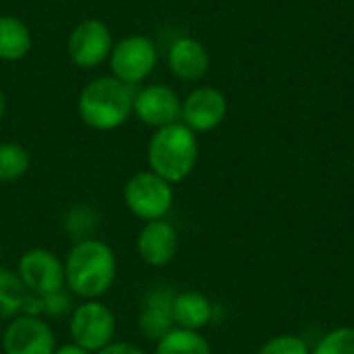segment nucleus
<instances>
[{
	"label": "nucleus",
	"mask_w": 354,
	"mask_h": 354,
	"mask_svg": "<svg viewBox=\"0 0 354 354\" xmlns=\"http://www.w3.org/2000/svg\"><path fill=\"white\" fill-rule=\"evenodd\" d=\"M199 158L197 135L183 122L156 129L147 143L149 170L170 185L183 183L195 170Z\"/></svg>",
	"instance_id": "nucleus-3"
},
{
	"label": "nucleus",
	"mask_w": 354,
	"mask_h": 354,
	"mask_svg": "<svg viewBox=\"0 0 354 354\" xmlns=\"http://www.w3.org/2000/svg\"><path fill=\"white\" fill-rule=\"evenodd\" d=\"M118 276L114 249L102 239L73 243L64 259V284L79 301H97L110 292Z\"/></svg>",
	"instance_id": "nucleus-1"
},
{
	"label": "nucleus",
	"mask_w": 354,
	"mask_h": 354,
	"mask_svg": "<svg viewBox=\"0 0 354 354\" xmlns=\"http://www.w3.org/2000/svg\"><path fill=\"white\" fill-rule=\"evenodd\" d=\"M31 46L29 27L12 15H0V60L17 62L29 54Z\"/></svg>",
	"instance_id": "nucleus-16"
},
{
	"label": "nucleus",
	"mask_w": 354,
	"mask_h": 354,
	"mask_svg": "<svg viewBox=\"0 0 354 354\" xmlns=\"http://www.w3.org/2000/svg\"><path fill=\"white\" fill-rule=\"evenodd\" d=\"M114 37L110 27L100 19H85L77 23L68 35L66 52L79 68H95L110 58Z\"/></svg>",
	"instance_id": "nucleus-7"
},
{
	"label": "nucleus",
	"mask_w": 354,
	"mask_h": 354,
	"mask_svg": "<svg viewBox=\"0 0 354 354\" xmlns=\"http://www.w3.org/2000/svg\"><path fill=\"white\" fill-rule=\"evenodd\" d=\"M56 336L48 319L17 315L12 317L2 334L4 354H54Z\"/></svg>",
	"instance_id": "nucleus-9"
},
{
	"label": "nucleus",
	"mask_w": 354,
	"mask_h": 354,
	"mask_svg": "<svg viewBox=\"0 0 354 354\" xmlns=\"http://www.w3.org/2000/svg\"><path fill=\"white\" fill-rule=\"evenodd\" d=\"M17 276L21 278L27 292L33 295H48L54 290L64 288V259H60L50 249H27L19 263H17Z\"/></svg>",
	"instance_id": "nucleus-8"
},
{
	"label": "nucleus",
	"mask_w": 354,
	"mask_h": 354,
	"mask_svg": "<svg viewBox=\"0 0 354 354\" xmlns=\"http://www.w3.org/2000/svg\"><path fill=\"white\" fill-rule=\"evenodd\" d=\"M75 297L68 292V288H60L48 295H41V317L44 319H62L73 313L75 309Z\"/></svg>",
	"instance_id": "nucleus-21"
},
{
	"label": "nucleus",
	"mask_w": 354,
	"mask_h": 354,
	"mask_svg": "<svg viewBox=\"0 0 354 354\" xmlns=\"http://www.w3.org/2000/svg\"><path fill=\"white\" fill-rule=\"evenodd\" d=\"M214 319L212 301L197 290H183L174 297V326L180 330L201 332Z\"/></svg>",
	"instance_id": "nucleus-15"
},
{
	"label": "nucleus",
	"mask_w": 354,
	"mask_h": 354,
	"mask_svg": "<svg viewBox=\"0 0 354 354\" xmlns=\"http://www.w3.org/2000/svg\"><path fill=\"white\" fill-rule=\"evenodd\" d=\"M4 112H6V97H4V93H2V89H0V120H2V116H4Z\"/></svg>",
	"instance_id": "nucleus-26"
},
{
	"label": "nucleus",
	"mask_w": 354,
	"mask_h": 354,
	"mask_svg": "<svg viewBox=\"0 0 354 354\" xmlns=\"http://www.w3.org/2000/svg\"><path fill=\"white\" fill-rule=\"evenodd\" d=\"M54 354H93V353H89L87 348H83V346H79V344H75V342H68V344L56 346Z\"/></svg>",
	"instance_id": "nucleus-25"
},
{
	"label": "nucleus",
	"mask_w": 354,
	"mask_h": 354,
	"mask_svg": "<svg viewBox=\"0 0 354 354\" xmlns=\"http://www.w3.org/2000/svg\"><path fill=\"white\" fill-rule=\"evenodd\" d=\"M95 354H147V353H145L141 346H137V344L114 340L112 344H108L106 348H102L100 353H95Z\"/></svg>",
	"instance_id": "nucleus-24"
},
{
	"label": "nucleus",
	"mask_w": 354,
	"mask_h": 354,
	"mask_svg": "<svg viewBox=\"0 0 354 354\" xmlns=\"http://www.w3.org/2000/svg\"><path fill=\"white\" fill-rule=\"evenodd\" d=\"M174 297L176 292L168 286H158L145 292L141 307H139V317H137V326L143 338L158 342L176 328L174 326Z\"/></svg>",
	"instance_id": "nucleus-13"
},
{
	"label": "nucleus",
	"mask_w": 354,
	"mask_h": 354,
	"mask_svg": "<svg viewBox=\"0 0 354 354\" xmlns=\"http://www.w3.org/2000/svg\"><path fill=\"white\" fill-rule=\"evenodd\" d=\"M0 255H2V241H0Z\"/></svg>",
	"instance_id": "nucleus-27"
},
{
	"label": "nucleus",
	"mask_w": 354,
	"mask_h": 354,
	"mask_svg": "<svg viewBox=\"0 0 354 354\" xmlns=\"http://www.w3.org/2000/svg\"><path fill=\"white\" fill-rule=\"evenodd\" d=\"M153 354H212V346L201 336V332L174 328L170 334L156 342Z\"/></svg>",
	"instance_id": "nucleus-17"
},
{
	"label": "nucleus",
	"mask_w": 354,
	"mask_h": 354,
	"mask_svg": "<svg viewBox=\"0 0 354 354\" xmlns=\"http://www.w3.org/2000/svg\"><path fill=\"white\" fill-rule=\"evenodd\" d=\"M311 354H354V328H338L326 334Z\"/></svg>",
	"instance_id": "nucleus-22"
},
{
	"label": "nucleus",
	"mask_w": 354,
	"mask_h": 354,
	"mask_svg": "<svg viewBox=\"0 0 354 354\" xmlns=\"http://www.w3.org/2000/svg\"><path fill=\"white\" fill-rule=\"evenodd\" d=\"M135 91L116 77H97L89 81L77 100L81 120L95 131H114L133 114Z\"/></svg>",
	"instance_id": "nucleus-2"
},
{
	"label": "nucleus",
	"mask_w": 354,
	"mask_h": 354,
	"mask_svg": "<svg viewBox=\"0 0 354 354\" xmlns=\"http://www.w3.org/2000/svg\"><path fill=\"white\" fill-rule=\"evenodd\" d=\"M31 166L29 151L12 141L0 143V183H15L27 174Z\"/></svg>",
	"instance_id": "nucleus-19"
},
{
	"label": "nucleus",
	"mask_w": 354,
	"mask_h": 354,
	"mask_svg": "<svg viewBox=\"0 0 354 354\" xmlns=\"http://www.w3.org/2000/svg\"><path fill=\"white\" fill-rule=\"evenodd\" d=\"M68 334L71 342L89 353H100L116 340V315L102 299L81 301L68 315Z\"/></svg>",
	"instance_id": "nucleus-5"
},
{
	"label": "nucleus",
	"mask_w": 354,
	"mask_h": 354,
	"mask_svg": "<svg viewBox=\"0 0 354 354\" xmlns=\"http://www.w3.org/2000/svg\"><path fill=\"white\" fill-rule=\"evenodd\" d=\"M228 112V102L224 93L216 87H197L193 89L180 110V122L189 127L195 135L218 129Z\"/></svg>",
	"instance_id": "nucleus-11"
},
{
	"label": "nucleus",
	"mask_w": 354,
	"mask_h": 354,
	"mask_svg": "<svg viewBox=\"0 0 354 354\" xmlns=\"http://www.w3.org/2000/svg\"><path fill=\"white\" fill-rule=\"evenodd\" d=\"M122 199L127 209L135 218L143 222H153L170 214L174 205V189L168 180H164L156 172L143 170L127 180Z\"/></svg>",
	"instance_id": "nucleus-4"
},
{
	"label": "nucleus",
	"mask_w": 354,
	"mask_h": 354,
	"mask_svg": "<svg viewBox=\"0 0 354 354\" xmlns=\"http://www.w3.org/2000/svg\"><path fill=\"white\" fill-rule=\"evenodd\" d=\"M178 232L166 218L143 222L137 234L139 259L149 268H166L172 263L178 253Z\"/></svg>",
	"instance_id": "nucleus-12"
},
{
	"label": "nucleus",
	"mask_w": 354,
	"mask_h": 354,
	"mask_svg": "<svg viewBox=\"0 0 354 354\" xmlns=\"http://www.w3.org/2000/svg\"><path fill=\"white\" fill-rule=\"evenodd\" d=\"M108 62L112 77L133 87L153 73L158 64V50L145 35H127L114 44Z\"/></svg>",
	"instance_id": "nucleus-6"
},
{
	"label": "nucleus",
	"mask_w": 354,
	"mask_h": 354,
	"mask_svg": "<svg viewBox=\"0 0 354 354\" xmlns=\"http://www.w3.org/2000/svg\"><path fill=\"white\" fill-rule=\"evenodd\" d=\"M97 214L89 205H73L64 216V232L73 239V243L91 239L97 228Z\"/></svg>",
	"instance_id": "nucleus-20"
},
{
	"label": "nucleus",
	"mask_w": 354,
	"mask_h": 354,
	"mask_svg": "<svg viewBox=\"0 0 354 354\" xmlns=\"http://www.w3.org/2000/svg\"><path fill=\"white\" fill-rule=\"evenodd\" d=\"M257 354H311V351L299 336H276L268 340Z\"/></svg>",
	"instance_id": "nucleus-23"
},
{
	"label": "nucleus",
	"mask_w": 354,
	"mask_h": 354,
	"mask_svg": "<svg viewBox=\"0 0 354 354\" xmlns=\"http://www.w3.org/2000/svg\"><path fill=\"white\" fill-rule=\"evenodd\" d=\"M27 288L23 286L17 272L0 268V319H12L21 313Z\"/></svg>",
	"instance_id": "nucleus-18"
},
{
	"label": "nucleus",
	"mask_w": 354,
	"mask_h": 354,
	"mask_svg": "<svg viewBox=\"0 0 354 354\" xmlns=\"http://www.w3.org/2000/svg\"><path fill=\"white\" fill-rule=\"evenodd\" d=\"M180 110H183V102L178 93L168 85L153 83L135 91L133 114L147 127L162 129L174 124L180 120Z\"/></svg>",
	"instance_id": "nucleus-10"
},
{
	"label": "nucleus",
	"mask_w": 354,
	"mask_h": 354,
	"mask_svg": "<svg viewBox=\"0 0 354 354\" xmlns=\"http://www.w3.org/2000/svg\"><path fill=\"white\" fill-rule=\"evenodd\" d=\"M168 66L183 81H199L209 68L207 48L195 37H178L168 48Z\"/></svg>",
	"instance_id": "nucleus-14"
}]
</instances>
